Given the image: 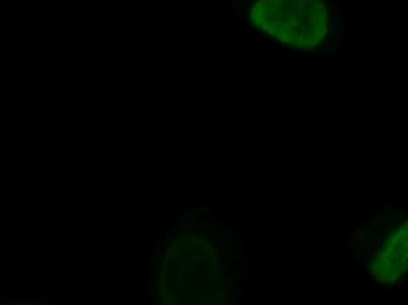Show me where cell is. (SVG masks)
Segmentation results:
<instances>
[{"mask_svg":"<svg viewBox=\"0 0 408 305\" xmlns=\"http://www.w3.org/2000/svg\"><path fill=\"white\" fill-rule=\"evenodd\" d=\"M223 299H224V293H223L222 291H216L215 293H213V300H215V303H217V304H222L223 303Z\"/></svg>","mask_w":408,"mask_h":305,"instance_id":"6da1fadb","label":"cell"},{"mask_svg":"<svg viewBox=\"0 0 408 305\" xmlns=\"http://www.w3.org/2000/svg\"><path fill=\"white\" fill-rule=\"evenodd\" d=\"M162 235H164L166 241H168L169 238H170V233H169L168 230H163V231H162Z\"/></svg>","mask_w":408,"mask_h":305,"instance_id":"5b68a950","label":"cell"},{"mask_svg":"<svg viewBox=\"0 0 408 305\" xmlns=\"http://www.w3.org/2000/svg\"><path fill=\"white\" fill-rule=\"evenodd\" d=\"M328 20V15L327 14H324V21H327Z\"/></svg>","mask_w":408,"mask_h":305,"instance_id":"ba28073f","label":"cell"},{"mask_svg":"<svg viewBox=\"0 0 408 305\" xmlns=\"http://www.w3.org/2000/svg\"><path fill=\"white\" fill-rule=\"evenodd\" d=\"M166 277V263L163 264V266H162V270H161V272H160V280L162 282L163 280V278Z\"/></svg>","mask_w":408,"mask_h":305,"instance_id":"277c9868","label":"cell"},{"mask_svg":"<svg viewBox=\"0 0 408 305\" xmlns=\"http://www.w3.org/2000/svg\"><path fill=\"white\" fill-rule=\"evenodd\" d=\"M152 290H154V289H152V285H150V287H145V291L149 292L151 297H152Z\"/></svg>","mask_w":408,"mask_h":305,"instance_id":"8992f818","label":"cell"},{"mask_svg":"<svg viewBox=\"0 0 408 305\" xmlns=\"http://www.w3.org/2000/svg\"><path fill=\"white\" fill-rule=\"evenodd\" d=\"M314 2H313V6H314V8H319L320 7V1L319 0H313Z\"/></svg>","mask_w":408,"mask_h":305,"instance_id":"52a82bcc","label":"cell"},{"mask_svg":"<svg viewBox=\"0 0 408 305\" xmlns=\"http://www.w3.org/2000/svg\"><path fill=\"white\" fill-rule=\"evenodd\" d=\"M184 273H186V272L182 270V271H179L177 275H176V277H175V282H176V284H177V285L179 284V283H182V282H183V279H184L183 275H184Z\"/></svg>","mask_w":408,"mask_h":305,"instance_id":"7a4b0ae2","label":"cell"},{"mask_svg":"<svg viewBox=\"0 0 408 305\" xmlns=\"http://www.w3.org/2000/svg\"><path fill=\"white\" fill-rule=\"evenodd\" d=\"M177 262H178V264H179V266L183 269V268H186V265H188V260L186 258H182V257H179V258H177Z\"/></svg>","mask_w":408,"mask_h":305,"instance_id":"3957f363","label":"cell"}]
</instances>
